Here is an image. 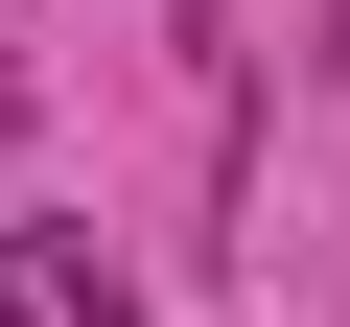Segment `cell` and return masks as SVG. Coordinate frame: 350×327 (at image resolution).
Instances as JSON below:
<instances>
[{
	"mask_svg": "<svg viewBox=\"0 0 350 327\" xmlns=\"http://www.w3.org/2000/svg\"><path fill=\"white\" fill-rule=\"evenodd\" d=\"M163 24H187V47H234V0H163Z\"/></svg>",
	"mask_w": 350,
	"mask_h": 327,
	"instance_id": "6da1fadb",
	"label": "cell"
}]
</instances>
